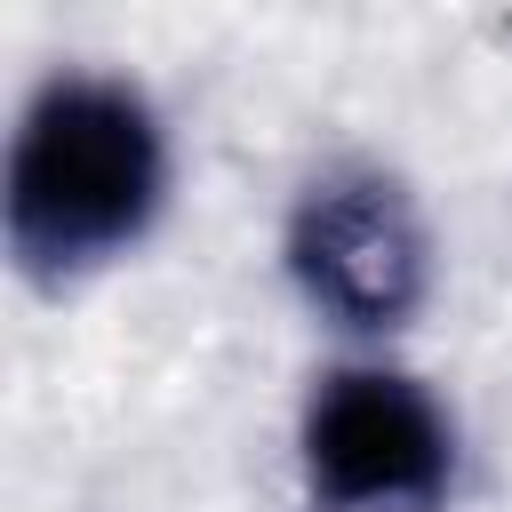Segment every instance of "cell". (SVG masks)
Wrapping results in <instances>:
<instances>
[{
	"label": "cell",
	"instance_id": "6da1fadb",
	"mask_svg": "<svg viewBox=\"0 0 512 512\" xmlns=\"http://www.w3.org/2000/svg\"><path fill=\"white\" fill-rule=\"evenodd\" d=\"M168 192V144L128 80L64 72L24 104L8 152V248L32 280H72L144 240Z\"/></svg>",
	"mask_w": 512,
	"mask_h": 512
},
{
	"label": "cell",
	"instance_id": "7a4b0ae2",
	"mask_svg": "<svg viewBox=\"0 0 512 512\" xmlns=\"http://www.w3.org/2000/svg\"><path fill=\"white\" fill-rule=\"evenodd\" d=\"M456 424L400 368H328L304 400V480L328 512H424L448 496Z\"/></svg>",
	"mask_w": 512,
	"mask_h": 512
},
{
	"label": "cell",
	"instance_id": "3957f363",
	"mask_svg": "<svg viewBox=\"0 0 512 512\" xmlns=\"http://www.w3.org/2000/svg\"><path fill=\"white\" fill-rule=\"evenodd\" d=\"M424 224L376 168L320 176L288 216V280L336 328H400L424 304Z\"/></svg>",
	"mask_w": 512,
	"mask_h": 512
}]
</instances>
